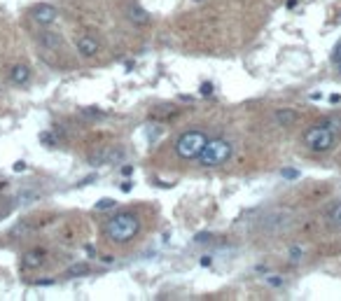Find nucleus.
Segmentation results:
<instances>
[{"mask_svg": "<svg viewBox=\"0 0 341 301\" xmlns=\"http://www.w3.org/2000/svg\"><path fill=\"white\" fill-rule=\"evenodd\" d=\"M138 231H140V220H138V215L129 213V210L115 213L103 224V234L112 243H129V240H133L138 236Z\"/></svg>", "mask_w": 341, "mask_h": 301, "instance_id": "1", "label": "nucleus"}, {"mask_svg": "<svg viewBox=\"0 0 341 301\" xmlns=\"http://www.w3.org/2000/svg\"><path fill=\"white\" fill-rule=\"evenodd\" d=\"M234 154V145L229 140L224 138H208L206 147L201 149V154L196 157L199 166H204V168H218L222 163H227Z\"/></svg>", "mask_w": 341, "mask_h": 301, "instance_id": "2", "label": "nucleus"}, {"mask_svg": "<svg viewBox=\"0 0 341 301\" xmlns=\"http://www.w3.org/2000/svg\"><path fill=\"white\" fill-rule=\"evenodd\" d=\"M206 143H208V136H206L201 128H189V131H185L178 136L173 149L180 159L189 161V159H196L199 154H201V149L206 147Z\"/></svg>", "mask_w": 341, "mask_h": 301, "instance_id": "3", "label": "nucleus"}, {"mask_svg": "<svg viewBox=\"0 0 341 301\" xmlns=\"http://www.w3.org/2000/svg\"><path fill=\"white\" fill-rule=\"evenodd\" d=\"M304 145L311 149V152H318V154H325L334 147L336 143V133L332 128H327L325 124H316V126H311L304 131Z\"/></svg>", "mask_w": 341, "mask_h": 301, "instance_id": "4", "label": "nucleus"}, {"mask_svg": "<svg viewBox=\"0 0 341 301\" xmlns=\"http://www.w3.org/2000/svg\"><path fill=\"white\" fill-rule=\"evenodd\" d=\"M31 19L35 21L38 26L47 28V26H51L56 19H59V10H56L54 5H49V3H40V5H35L31 10Z\"/></svg>", "mask_w": 341, "mask_h": 301, "instance_id": "5", "label": "nucleus"}, {"mask_svg": "<svg viewBox=\"0 0 341 301\" xmlns=\"http://www.w3.org/2000/svg\"><path fill=\"white\" fill-rule=\"evenodd\" d=\"M288 220H290V213L285 210H274V213H266L262 217V231H280L288 227Z\"/></svg>", "mask_w": 341, "mask_h": 301, "instance_id": "6", "label": "nucleus"}, {"mask_svg": "<svg viewBox=\"0 0 341 301\" xmlns=\"http://www.w3.org/2000/svg\"><path fill=\"white\" fill-rule=\"evenodd\" d=\"M45 257H47V252L42 250V248H33V250H26L24 255H21V269H24V271H35V269H40V266L45 264Z\"/></svg>", "mask_w": 341, "mask_h": 301, "instance_id": "7", "label": "nucleus"}, {"mask_svg": "<svg viewBox=\"0 0 341 301\" xmlns=\"http://www.w3.org/2000/svg\"><path fill=\"white\" fill-rule=\"evenodd\" d=\"M75 47H77V54L84 59H94L98 54V49H101V45H98V40L94 35H80L75 40Z\"/></svg>", "mask_w": 341, "mask_h": 301, "instance_id": "8", "label": "nucleus"}, {"mask_svg": "<svg viewBox=\"0 0 341 301\" xmlns=\"http://www.w3.org/2000/svg\"><path fill=\"white\" fill-rule=\"evenodd\" d=\"M117 159H124V149L105 147L98 154H94V157L89 159V163H92V166H101V163H110V161H117Z\"/></svg>", "mask_w": 341, "mask_h": 301, "instance_id": "9", "label": "nucleus"}, {"mask_svg": "<svg viewBox=\"0 0 341 301\" xmlns=\"http://www.w3.org/2000/svg\"><path fill=\"white\" fill-rule=\"evenodd\" d=\"M33 77L31 68L26 66V63H16V66H12L10 70V82L12 84H16V87H24V84H28Z\"/></svg>", "mask_w": 341, "mask_h": 301, "instance_id": "10", "label": "nucleus"}, {"mask_svg": "<svg viewBox=\"0 0 341 301\" xmlns=\"http://www.w3.org/2000/svg\"><path fill=\"white\" fill-rule=\"evenodd\" d=\"M297 119H299V112L292 110V107H278V110L274 112V122L278 124V126H283V128L297 124Z\"/></svg>", "mask_w": 341, "mask_h": 301, "instance_id": "11", "label": "nucleus"}, {"mask_svg": "<svg viewBox=\"0 0 341 301\" xmlns=\"http://www.w3.org/2000/svg\"><path fill=\"white\" fill-rule=\"evenodd\" d=\"M61 35L54 31H42L40 35H38V45L42 47V49L47 51H56V49H61Z\"/></svg>", "mask_w": 341, "mask_h": 301, "instance_id": "12", "label": "nucleus"}, {"mask_svg": "<svg viewBox=\"0 0 341 301\" xmlns=\"http://www.w3.org/2000/svg\"><path fill=\"white\" fill-rule=\"evenodd\" d=\"M127 16H129V21H131V24H136V26H148L150 21H152L150 12L143 10L140 5H136V3L127 7Z\"/></svg>", "mask_w": 341, "mask_h": 301, "instance_id": "13", "label": "nucleus"}, {"mask_svg": "<svg viewBox=\"0 0 341 301\" xmlns=\"http://www.w3.org/2000/svg\"><path fill=\"white\" fill-rule=\"evenodd\" d=\"M89 264L87 261H77V264H73V266H68V271H66V276L68 278H77V276H87L89 273Z\"/></svg>", "mask_w": 341, "mask_h": 301, "instance_id": "14", "label": "nucleus"}, {"mask_svg": "<svg viewBox=\"0 0 341 301\" xmlns=\"http://www.w3.org/2000/svg\"><path fill=\"white\" fill-rule=\"evenodd\" d=\"M327 217H330V222L334 227H341V201L332 205V210H330V215H327Z\"/></svg>", "mask_w": 341, "mask_h": 301, "instance_id": "15", "label": "nucleus"}, {"mask_svg": "<svg viewBox=\"0 0 341 301\" xmlns=\"http://www.w3.org/2000/svg\"><path fill=\"white\" fill-rule=\"evenodd\" d=\"M115 205H117V201H115V199H107V196H105V199H98L94 208H96L98 213H101V210H112Z\"/></svg>", "mask_w": 341, "mask_h": 301, "instance_id": "16", "label": "nucleus"}, {"mask_svg": "<svg viewBox=\"0 0 341 301\" xmlns=\"http://www.w3.org/2000/svg\"><path fill=\"white\" fill-rule=\"evenodd\" d=\"M82 117H96V119H101V117H105V112H101V110H98V107H84V110H82Z\"/></svg>", "mask_w": 341, "mask_h": 301, "instance_id": "17", "label": "nucleus"}, {"mask_svg": "<svg viewBox=\"0 0 341 301\" xmlns=\"http://www.w3.org/2000/svg\"><path fill=\"white\" fill-rule=\"evenodd\" d=\"M322 124H325L327 128H332L334 133H336V131H341V119H339V117H330V119H325Z\"/></svg>", "mask_w": 341, "mask_h": 301, "instance_id": "18", "label": "nucleus"}, {"mask_svg": "<svg viewBox=\"0 0 341 301\" xmlns=\"http://www.w3.org/2000/svg\"><path fill=\"white\" fill-rule=\"evenodd\" d=\"M280 175H283L285 180H297V178H299V171H297V168H283V171H280Z\"/></svg>", "mask_w": 341, "mask_h": 301, "instance_id": "19", "label": "nucleus"}, {"mask_svg": "<svg viewBox=\"0 0 341 301\" xmlns=\"http://www.w3.org/2000/svg\"><path fill=\"white\" fill-rule=\"evenodd\" d=\"M264 283L269 287H283V278L280 276H269V278H264Z\"/></svg>", "mask_w": 341, "mask_h": 301, "instance_id": "20", "label": "nucleus"}, {"mask_svg": "<svg viewBox=\"0 0 341 301\" xmlns=\"http://www.w3.org/2000/svg\"><path fill=\"white\" fill-rule=\"evenodd\" d=\"M301 257H304V250H301L299 245H295V248H290V259H292V261H299Z\"/></svg>", "mask_w": 341, "mask_h": 301, "instance_id": "21", "label": "nucleus"}, {"mask_svg": "<svg viewBox=\"0 0 341 301\" xmlns=\"http://www.w3.org/2000/svg\"><path fill=\"white\" fill-rule=\"evenodd\" d=\"M38 138H40V143H45L47 147H54V145H56V140L51 138L49 133H40V136H38Z\"/></svg>", "mask_w": 341, "mask_h": 301, "instance_id": "22", "label": "nucleus"}, {"mask_svg": "<svg viewBox=\"0 0 341 301\" xmlns=\"http://www.w3.org/2000/svg\"><path fill=\"white\" fill-rule=\"evenodd\" d=\"M201 96H213V84H210V82H204V84H201Z\"/></svg>", "mask_w": 341, "mask_h": 301, "instance_id": "23", "label": "nucleus"}, {"mask_svg": "<svg viewBox=\"0 0 341 301\" xmlns=\"http://www.w3.org/2000/svg\"><path fill=\"white\" fill-rule=\"evenodd\" d=\"M334 63H336V68H339V72H341V42L336 45V49H334Z\"/></svg>", "mask_w": 341, "mask_h": 301, "instance_id": "24", "label": "nucleus"}, {"mask_svg": "<svg viewBox=\"0 0 341 301\" xmlns=\"http://www.w3.org/2000/svg\"><path fill=\"white\" fill-rule=\"evenodd\" d=\"M210 238H213L210 234H196V236H194V243H208Z\"/></svg>", "mask_w": 341, "mask_h": 301, "instance_id": "25", "label": "nucleus"}, {"mask_svg": "<svg viewBox=\"0 0 341 301\" xmlns=\"http://www.w3.org/2000/svg\"><path fill=\"white\" fill-rule=\"evenodd\" d=\"M12 171H14V173H24V171H26V163H24V161H16L14 166H12Z\"/></svg>", "mask_w": 341, "mask_h": 301, "instance_id": "26", "label": "nucleus"}, {"mask_svg": "<svg viewBox=\"0 0 341 301\" xmlns=\"http://www.w3.org/2000/svg\"><path fill=\"white\" fill-rule=\"evenodd\" d=\"M56 280H51V278H47V280H33V285H38V287H45V285H54Z\"/></svg>", "mask_w": 341, "mask_h": 301, "instance_id": "27", "label": "nucleus"}, {"mask_svg": "<svg viewBox=\"0 0 341 301\" xmlns=\"http://www.w3.org/2000/svg\"><path fill=\"white\" fill-rule=\"evenodd\" d=\"M131 187H133V182H129V180H124V182H122V187H119V189H122L124 194H129V192H131Z\"/></svg>", "mask_w": 341, "mask_h": 301, "instance_id": "28", "label": "nucleus"}, {"mask_svg": "<svg viewBox=\"0 0 341 301\" xmlns=\"http://www.w3.org/2000/svg\"><path fill=\"white\" fill-rule=\"evenodd\" d=\"M96 180V175H89V178H84V180H80V187H84V184H89V182H94Z\"/></svg>", "mask_w": 341, "mask_h": 301, "instance_id": "29", "label": "nucleus"}, {"mask_svg": "<svg viewBox=\"0 0 341 301\" xmlns=\"http://www.w3.org/2000/svg\"><path fill=\"white\" fill-rule=\"evenodd\" d=\"M210 264H213V259H210L208 255H206V257H201V266H210Z\"/></svg>", "mask_w": 341, "mask_h": 301, "instance_id": "30", "label": "nucleus"}, {"mask_svg": "<svg viewBox=\"0 0 341 301\" xmlns=\"http://www.w3.org/2000/svg\"><path fill=\"white\" fill-rule=\"evenodd\" d=\"M131 173H133L131 166H122V175H131Z\"/></svg>", "mask_w": 341, "mask_h": 301, "instance_id": "31", "label": "nucleus"}, {"mask_svg": "<svg viewBox=\"0 0 341 301\" xmlns=\"http://www.w3.org/2000/svg\"><path fill=\"white\" fill-rule=\"evenodd\" d=\"M330 103H341V96H339V93H332V96H330Z\"/></svg>", "mask_w": 341, "mask_h": 301, "instance_id": "32", "label": "nucleus"}, {"mask_svg": "<svg viewBox=\"0 0 341 301\" xmlns=\"http://www.w3.org/2000/svg\"><path fill=\"white\" fill-rule=\"evenodd\" d=\"M196 3H199V0H196Z\"/></svg>", "mask_w": 341, "mask_h": 301, "instance_id": "33", "label": "nucleus"}]
</instances>
